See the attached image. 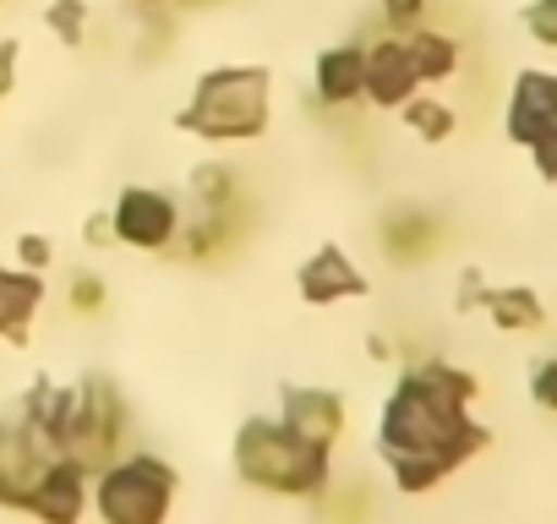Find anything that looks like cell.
<instances>
[{"label": "cell", "instance_id": "6da1fadb", "mask_svg": "<svg viewBox=\"0 0 557 524\" xmlns=\"http://www.w3.org/2000/svg\"><path fill=\"white\" fill-rule=\"evenodd\" d=\"M481 394V383L448 361H421L399 377V388L383 404L377 448L394 470L399 491H432L448 470H459L470 453L486 448V426L465 415V404Z\"/></svg>", "mask_w": 557, "mask_h": 524}, {"label": "cell", "instance_id": "7a4b0ae2", "mask_svg": "<svg viewBox=\"0 0 557 524\" xmlns=\"http://www.w3.org/2000/svg\"><path fill=\"white\" fill-rule=\"evenodd\" d=\"M55 453L88 464V470H104L110 459H121L126 448V426H132V410H126V394L110 383V377H83V383H50L39 377L17 410Z\"/></svg>", "mask_w": 557, "mask_h": 524}, {"label": "cell", "instance_id": "3957f363", "mask_svg": "<svg viewBox=\"0 0 557 524\" xmlns=\"http://www.w3.org/2000/svg\"><path fill=\"white\" fill-rule=\"evenodd\" d=\"M273 121V72L268 66H213L191 83V99L175 110V132L230 148L257 142Z\"/></svg>", "mask_w": 557, "mask_h": 524}, {"label": "cell", "instance_id": "277c9868", "mask_svg": "<svg viewBox=\"0 0 557 524\" xmlns=\"http://www.w3.org/2000/svg\"><path fill=\"white\" fill-rule=\"evenodd\" d=\"M235 475L273 497H323L334 481V453L307 448L296 432L278 426V415H246L235 432Z\"/></svg>", "mask_w": 557, "mask_h": 524}, {"label": "cell", "instance_id": "5b68a950", "mask_svg": "<svg viewBox=\"0 0 557 524\" xmlns=\"http://www.w3.org/2000/svg\"><path fill=\"white\" fill-rule=\"evenodd\" d=\"M175 464H164L159 453H121L104 470H94L88 502L104 524H164L175 508Z\"/></svg>", "mask_w": 557, "mask_h": 524}, {"label": "cell", "instance_id": "8992f818", "mask_svg": "<svg viewBox=\"0 0 557 524\" xmlns=\"http://www.w3.org/2000/svg\"><path fill=\"white\" fill-rule=\"evenodd\" d=\"M508 137L530 148L546 180H557V72H519L508 93Z\"/></svg>", "mask_w": 557, "mask_h": 524}, {"label": "cell", "instance_id": "52a82bcc", "mask_svg": "<svg viewBox=\"0 0 557 524\" xmlns=\"http://www.w3.org/2000/svg\"><path fill=\"white\" fill-rule=\"evenodd\" d=\"M181 224H186L181 197L159 186H121V197L110 202V235L115 246H132V251H170Z\"/></svg>", "mask_w": 557, "mask_h": 524}, {"label": "cell", "instance_id": "ba28073f", "mask_svg": "<svg viewBox=\"0 0 557 524\" xmlns=\"http://www.w3.org/2000/svg\"><path fill=\"white\" fill-rule=\"evenodd\" d=\"M55 448L23 421V415H7L0 421V508L23 513L28 491L39 486V475L50 470Z\"/></svg>", "mask_w": 557, "mask_h": 524}, {"label": "cell", "instance_id": "9c48e42d", "mask_svg": "<svg viewBox=\"0 0 557 524\" xmlns=\"http://www.w3.org/2000/svg\"><path fill=\"white\" fill-rule=\"evenodd\" d=\"M296 290L307 307H334V301H361L372 296V279L361 274V262L339 246V240H323L301 269H296Z\"/></svg>", "mask_w": 557, "mask_h": 524}, {"label": "cell", "instance_id": "30bf717a", "mask_svg": "<svg viewBox=\"0 0 557 524\" xmlns=\"http://www.w3.org/2000/svg\"><path fill=\"white\" fill-rule=\"evenodd\" d=\"M345 421H350V410H345V399L334 394V388H285V399H278V426L285 432H296L307 448H318V453H334L339 448V437H345Z\"/></svg>", "mask_w": 557, "mask_h": 524}, {"label": "cell", "instance_id": "8fae6325", "mask_svg": "<svg viewBox=\"0 0 557 524\" xmlns=\"http://www.w3.org/2000/svg\"><path fill=\"white\" fill-rule=\"evenodd\" d=\"M421 88H426V83H421V72H416V61H410L405 34H383V39L367 45V88H361V104H372V110H399V104H410Z\"/></svg>", "mask_w": 557, "mask_h": 524}, {"label": "cell", "instance_id": "7c38bea8", "mask_svg": "<svg viewBox=\"0 0 557 524\" xmlns=\"http://www.w3.org/2000/svg\"><path fill=\"white\" fill-rule=\"evenodd\" d=\"M88 486H94V470L77 464V459H66V453H55L50 470L39 475V486L28 491L23 513H34L39 524H83V513H88Z\"/></svg>", "mask_w": 557, "mask_h": 524}, {"label": "cell", "instance_id": "4fadbf2b", "mask_svg": "<svg viewBox=\"0 0 557 524\" xmlns=\"http://www.w3.org/2000/svg\"><path fill=\"white\" fill-rule=\"evenodd\" d=\"M251 213H257L251 197H246L240 208H224V213H191V219L181 224V235H175V251H181L186 262H224V257H235L240 240L251 235Z\"/></svg>", "mask_w": 557, "mask_h": 524}, {"label": "cell", "instance_id": "5bb4252c", "mask_svg": "<svg viewBox=\"0 0 557 524\" xmlns=\"http://www.w3.org/2000/svg\"><path fill=\"white\" fill-rule=\"evenodd\" d=\"M367 88V45L345 39L312 61V110H356Z\"/></svg>", "mask_w": 557, "mask_h": 524}, {"label": "cell", "instance_id": "9a60e30c", "mask_svg": "<svg viewBox=\"0 0 557 524\" xmlns=\"http://www.w3.org/2000/svg\"><path fill=\"white\" fill-rule=\"evenodd\" d=\"M377 246L399 262V269H421V262H432V251L443 246V219L432 208H388L377 219Z\"/></svg>", "mask_w": 557, "mask_h": 524}, {"label": "cell", "instance_id": "2e32d148", "mask_svg": "<svg viewBox=\"0 0 557 524\" xmlns=\"http://www.w3.org/2000/svg\"><path fill=\"white\" fill-rule=\"evenodd\" d=\"M45 307V274L28 269H0V339L28 345V328Z\"/></svg>", "mask_w": 557, "mask_h": 524}, {"label": "cell", "instance_id": "e0dca14e", "mask_svg": "<svg viewBox=\"0 0 557 524\" xmlns=\"http://www.w3.org/2000/svg\"><path fill=\"white\" fill-rule=\"evenodd\" d=\"M246 202V180L230 159H208L191 170V213H224Z\"/></svg>", "mask_w": 557, "mask_h": 524}, {"label": "cell", "instance_id": "ac0fdd59", "mask_svg": "<svg viewBox=\"0 0 557 524\" xmlns=\"http://www.w3.org/2000/svg\"><path fill=\"white\" fill-rule=\"evenodd\" d=\"M405 45H410V61H416L421 83H443V77L459 72V39H454V34L421 23L416 34H405Z\"/></svg>", "mask_w": 557, "mask_h": 524}, {"label": "cell", "instance_id": "d6986e66", "mask_svg": "<svg viewBox=\"0 0 557 524\" xmlns=\"http://www.w3.org/2000/svg\"><path fill=\"white\" fill-rule=\"evenodd\" d=\"M481 307H486V312H492V323H497V328H508V334H524V328H541V323H546L541 296H535V290H524V285L481 290Z\"/></svg>", "mask_w": 557, "mask_h": 524}, {"label": "cell", "instance_id": "ffe728a7", "mask_svg": "<svg viewBox=\"0 0 557 524\" xmlns=\"http://www.w3.org/2000/svg\"><path fill=\"white\" fill-rule=\"evenodd\" d=\"M399 115H405V132H416L421 142H448V137L459 132L454 104H443V99H432V93H416L410 104H399Z\"/></svg>", "mask_w": 557, "mask_h": 524}, {"label": "cell", "instance_id": "44dd1931", "mask_svg": "<svg viewBox=\"0 0 557 524\" xmlns=\"http://www.w3.org/2000/svg\"><path fill=\"white\" fill-rule=\"evenodd\" d=\"M66 307H72L77 317H104L110 285H104L94 269H72V279H66Z\"/></svg>", "mask_w": 557, "mask_h": 524}, {"label": "cell", "instance_id": "7402d4cb", "mask_svg": "<svg viewBox=\"0 0 557 524\" xmlns=\"http://www.w3.org/2000/svg\"><path fill=\"white\" fill-rule=\"evenodd\" d=\"M45 28H50L66 50H77L83 34H88V0H50V7H45Z\"/></svg>", "mask_w": 557, "mask_h": 524}, {"label": "cell", "instance_id": "603a6c76", "mask_svg": "<svg viewBox=\"0 0 557 524\" xmlns=\"http://www.w3.org/2000/svg\"><path fill=\"white\" fill-rule=\"evenodd\" d=\"M377 12H383L388 34H416L432 17V0H377Z\"/></svg>", "mask_w": 557, "mask_h": 524}, {"label": "cell", "instance_id": "cb8c5ba5", "mask_svg": "<svg viewBox=\"0 0 557 524\" xmlns=\"http://www.w3.org/2000/svg\"><path fill=\"white\" fill-rule=\"evenodd\" d=\"M524 28H530V39H535V45L557 50V0H535V7L524 12Z\"/></svg>", "mask_w": 557, "mask_h": 524}, {"label": "cell", "instance_id": "d4e9b609", "mask_svg": "<svg viewBox=\"0 0 557 524\" xmlns=\"http://www.w3.org/2000/svg\"><path fill=\"white\" fill-rule=\"evenodd\" d=\"M17 262H23L28 274H45L50 262H55V240L50 235H23L17 240Z\"/></svg>", "mask_w": 557, "mask_h": 524}, {"label": "cell", "instance_id": "484cf974", "mask_svg": "<svg viewBox=\"0 0 557 524\" xmlns=\"http://www.w3.org/2000/svg\"><path fill=\"white\" fill-rule=\"evenodd\" d=\"M530 394H535V404L557 410V361H541V366H535V377H530Z\"/></svg>", "mask_w": 557, "mask_h": 524}, {"label": "cell", "instance_id": "4316f807", "mask_svg": "<svg viewBox=\"0 0 557 524\" xmlns=\"http://www.w3.org/2000/svg\"><path fill=\"white\" fill-rule=\"evenodd\" d=\"M17 39H0V104L12 99V88H17Z\"/></svg>", "mask_w": 557, "mask_h": 524}, {"label": "cell", "instance_id": "83f0119b", "mask_svg": "<svg viewBox=\"0 0 557 524\" xmlns=\"http://www.w3.org/2000/svg\"><path fill=\"white\" fill-rule=\"evenodd\" d=\"M334 513H339L345 524H367L372 502H367V491H361V486H350V497H334Z\"/></svg>", "mask_w": 557, "mask_h": 524}, {"label": "cell", "instance_id": "f1b7e54d", "mask_svg": "<svg viewBox=\"0 0 557 524\" xmlns=\"http://www.w3.org/2000/svg\"><path fill=\"white\" fill-rule=\"evenodd\" d=\"M83 240H88V246H99V251H104V246H115V235H110V213H94V219L83 224Z\"/></svg>", "mask_w": 557, "mask_h": 524}, {"label": "cell", "instance_id": "f546056e", "mask_svg": "<svg viewBox=\"0 0 557 524\" xmlns=\"http://www.w3.org/2000/svg\"><path fill=\"white\" fill-rule=\"evenodd\" d=\"M208 7H230V0H170V12H208Z\"/></svg>", "mask_w": 557, "mask_h": 524}, {"label": "cell", "instance_id": "4dcf8cb0", "mask_svg": "<svg viewBox=\"0 0 557 524\" xmlns=\"http://www.w3.org/2000/svg\"><path fill=\"white\" fill-rule=\"evenodd\" d=\"M367 350H372V361H388V355H394V345H388L383 334H372V339H367Z\"/></svg>", "mask_w": 557, "mask_h": 524}, {"label": "cell", "instance_id": "1f68e13d", "mask_svg": "<svg viewBox=\"0 0 557 524\" xmlns=\"http://www.w3.org/2000/svg\"><path fill=\"white\" fill-rule=\"evenodd\" d=\"M121 7H132V12H153V7H170V0H121Z\"/></svg>", "mask_w": 557, "mask_h": 524}, {"label": "cell", "instance_id": "d6a6232c", "mask_svg": "<svg viewBox=\"0 0 557 524\" xmlns=\"http://www.w3.org/2000/svg\"><path fill=\"white\" fill-rule=\"evenodd\" d=\"M0 7H7V0H0Z\"/></svg>", "mask_w": 557, "mask_h": 524}]
</instances>
